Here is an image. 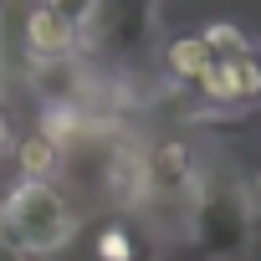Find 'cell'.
Here are the masks:
<instances>
[{
	"label": "cell",
	"mask_w": 261,
	"mask_h": 261,
	"mask_svg": "<svg viewBox=\"0 0 261 261\" xmlns=\"http://www.w3.org/2000/svg\"><path fill=\"white\" fill-rule=\"evenodd\" d=\"M72 236H77V205L51 179H21L16 190L0 195V241L16 246L21 256L31 261L57 256Z\"/></svg>",
	"instance_id": "obj_1"
},
{
	"label": "cell",
	"mask_w": 261,
	"mask_h": 261,
	"mask_svg": "<svg viewBox=\"0 0 261 261\" xmlns=\"http://www.w3.org/2000/svg\"><path fill=\"white\" fill-rule=\"evenodd\" d=\"M190 241L210 256V261H246L251 256V205L246 190L230 174H200L195 195H190Z\"/></svg>",
	"instance_id": "obj_2"
},
{
	"label": "cell",
	"mask_w": 261,
	"mask_h": 261,
	"mask_svg": "<svg viewBox=\"0 0 261 261\" xmlns=\"http://www.w3.org/2000/svg\"><path fill=\"white\" fill-rule=\"evenodd\" d=\"M241 190H246V205H251V215L261 220V169H256V174H251V179H246Z\"/></svg>",
	"instance_id": "obj_11"
},
{
	"label": "cell",
	"mask_w": 261,
	"mask_h": 261,
	"mask_svg": "<svg viewBox=\"0 0 261 261\" xmlns=\"http://www.w3.org/2000/svg\"><path fill=\"white\" fill-rule=\"evenodd\" d=\"M97 261H134V236H128V225H108L97 236Z\"/></svg>",
	"instance_id": "obj_9"
},
{
	"label": "cell",
	"mask_w": 261,
	"mask_h": 261,
	"mask_svg": "<svg viewBox=\"0 0 261 261\" xmlns=\"http://www.w3.org/2000/svg\"><path fill=\"white\" fill-rule=\"evenodd\" d=\"M16 149V128H11V118H6V108H0V159H6Z\"/></svg>",
	"instance_id": "obj_12"
},
{
	"label": "cell",
	"mask_w": 261,
	"mask_h": 261,
	"mask_svg": "<svg viewBox=\"0 0 261 261\" xmlns=\"http://www.w3.org/2000/svg\"><path fill=\"white\" fill-rule=\"evenodd\" d=\"M46 11H57L67 26H77L82 36H87V26H92V16H97V0H41Z\"/></svg>",
	"instance_id": "obj_10"
},
{
	"label": "cell",
	"mask_w": 261,
	"mask_h": 261,
	"mask_svg": "<svg viewBox=\"0 0 261 261\" xmlns=\"http://www.w3.org/2000/svg\"><path fill=\"white\" fill-rule=\"evenodd\" d=\"M215 57L205 51V41L200 36H174L169 46H164V72L174 77V82H185V87H195L200 77H205V67H210Z\"/></svg>",
	"instance_id": "obj_5"
},
{
	"label": "cell",
	"mask_w": 261,
	"mask_h": 261,
	"mask_svg": "<svg viewBox=\"0 0 261 261\" xmlns=\"http://www.w3.org/2000/svg\"><path fill=\"white\" fill-rule=\"evenodd\" d=\"M225 67H230L236 108H251V102H261V57L251 51V57H236V62H225Z\"/></svg>",
	"instance_id": "obj_8"
},
{
	"label": "cell",
	"mask_w": 261,
	"mask_h": 261,
	"mask_svg": "<svg viewBox=\"0 0 261 261\" xmlns=\"http://www.w3.org/2000/svg\"><path fill=\"white\" fill-rule=\"evenodd\" d=\"M0 261H31V256H21L16 246H6V241H0Z\"/></svg>",
	"instance_id": "obj_13"
},
{
	"label": "cell",
	"mask_w": 261,
	"mask_h": 261,
	"mask_svg": "<svg viewBox=\"0 0 261 261\" xmlns=\"http://www.w3.org/2000/svg\"><path fill=\"white\" fill-rule=\"evenodd\" d=\"M154 6L159 0H97V16H92V41L97 51H113V57H134L149 31H154Z\"/></svg>",
	"instance_id": "obj_3"
},
{
	"label": "cell",
	"mask_w": 261,
	"mask_h": 261,
	"mask_svg": "<svg viewBox=\"0 0 261 261\" xmlns=\"http://www.w3.org/2000/svg\"><path fill=\"white\" fill-rule=\"evenodd\" d=\"M16 169H21V179H51V174H62V149L51 144V139H41V134H31V139H16Z\"/></svg>",
	"instance_id": "obj_6"
},
{
	"label": "cell",
	"mask_w": 261,
	"mask_h": 261,
	"mask_svg": "<svg viewBox=\"0 0 261 261\" xmlns=\"http://www.w3.org/2000/svg\"><path fill=\"white\" fill-rule=\"evenodd\" d=\"M200 41H205V51H210L215 62H236V57H251V51H256L251 36H246L241 26H230V21H210V26L200 31Z\"/></svg>",
	"instance_id": "obj_7"
},
{
	"label": "cell",
	"mask_w": 261,
	"mask_h": 261,
	"mask_svg": "<svg viewBox=\"0 0 261 261\" xmlns=\"http://www.w3.org/2000/svg\"><path fill=\"white\" fill-rule=\"evenodd\" d=\"M77 46H82V31L77 26H67L57 11H46V6H36L31 16H26V51H31V62H57V57H77Z\"/></svg>",
	"instance_id": "obj_4"
}]
</instances>
